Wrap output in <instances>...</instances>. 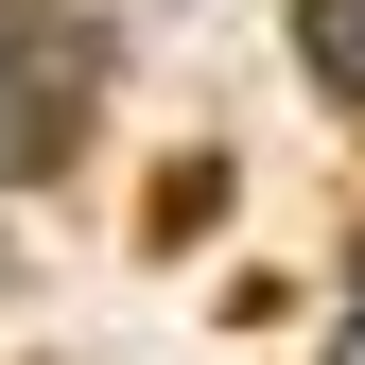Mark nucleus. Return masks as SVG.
I'll return each mask as SVG.
<instances>
[{
	"instance_id": "obj_1",
	"label": "nucleus",
	"mask_w": 365,
	"mask_h": 365,
	"mask_svg": "<svg viewBox=\"0 0 365 365\" xmlns=\"http://www.w3.org/2000/svg\"><path fill=\"white\" fill-rule=\"evenodd\" d=\"M313 70H331V87H365V0H313Z\"/></svg>"
},
{
	"instance_id": "obj_2",
	"label": "nucleus",
	"mask_w": 365,
	"mask_h": 365,
	"mask_svg": "<svg viewBox=\"0 0 365 365\" xmlns=\"http://www.w3.org/2000/svg\"><path fill=\"white\" fill-rule=\"evenodd\" d=\"M35 140H53V105H35V70H0V174H18Z\"/></svg>"
}]
</instances>
